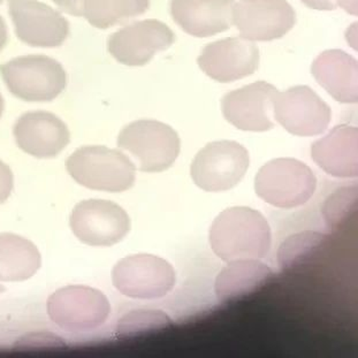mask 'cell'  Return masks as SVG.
I'll use <instances>...</instances> for the list:
<instances>
[{"label": "cell", "instance_id": "29", "mask_svg": "<svg viewBox=\"0 0 358 358\" xmlns=\"http://www.w3.org/2000/svg\"><path fill=\"white\" fill-rule=\"evenodd\" d=\"M336 6L342 7L347 13L356 15L357 14V0H334Z\"/></svg>", "mask_w": 358, "mask_h": 358}, {"label": "cell", "instance_id": "14", "mask_svg": "<svg viewBox=\"0 0 358 358\" xmlns=\"http://www.w3.org/2000/svg\"><path fill=\"white\" fill-rule=\"evenodd\" d=\"M197 62L208 78L228 83L252 76L257 71L259 51L252 41L229 37L208 44Z\"/></svg>", "mask_w": 358, "mask_h": 358}, {"label": "cell", "instance_id": "12", "mask_svg": "<svg viewBox=\"0 0 358 358\" xmlns=\"http://www.w3.org/2000/svg\"><path fill=\"white\" fill-rule=\"evenodd\" d=\"M295 22L296 14L287 0H238L233 10L235 27L252 42L282 38Z\"/></svg>", "mask_w": 358, "mask_h": 358}, {"label": "cell", "instance_id": "15", "mask_svg": "<svg viewBox=\"0 0 358 358\" xmlns=\"http://www.w3.org/2000/svg\"><path fill=\"white\" fill-rule=\"evenodd\" d=\"M278 89L267 82H255L228 92L222 98V113L240 131H266L274 127L273 101Z\"/></svg>", "mask_w": 358, "mask_h": 358}, {"label": "cell", "instance_id": "31", "mask_svg": "<svg viewBox=\"0 0 358 358\" xmlns=\"http://www.w3.org/2000/svg\"><path fill=\"white\" fill-rule=\"evenodd\" d=\"M3 110H5V101H3V94H0V117L3 115Z\"/></svg>", "mask_w": 358, "mask_h": 358}, {"label": "cell", "instance_id": "27", "mask_svg": "<svg viewBox=\"0 0 358 358\" xmlns=\"http://www.w3.org/2000/svg\"><path fill=\"white\" fill-rule=\"evenodd\" d=\"M52 1L62 12H65L72 17H82L85 0H52Z\"/></svg>", "mask_w": 358, "mask_h": 358}, {"label": "cell", "instance_id": "22", "mask_svg": "<svg viewBox=\"0 0 358 358\" xmlns=\"http://www.w3.org/2000/svg\"><path fill=\"white\" fill-rule=\"evenodd\" d=\"M150 7V0H85L82 17L98 29L140 17Z\"/></svg>", "mask_w": 358, "mask_h": 358}, {"label": "cell", "instance_id": "21", "mask_svg": "<svg viewBox=\"0 0 358 358\" xmlns=\"http://www.w3.org/2000/svg\"><path fill=\"white\" fill-rule=\"evenodd\" d=\"M41 264V254L33 242L19 235L0 234V281L28 280Z\"/></svg>", "mask_w": 358, "mask_h": 358}, {"label": "cell", "instance_id": "28", "mask_svg": "<svg viewBox=\"0 0 358 358\" xmlns=\"http://www.w3.org/2000/svg\"><path fill=\"white\" fill-rule=\"evenodd\" d=\"M301 1L311 10H334L338 8L334 0H301Z\"/></svg>", "mask_w": 358, "mask_h": 358}, {"label": "cell", "instance_id": "11", "mask_svg": "<svg viewBox=\"0 0 358 358\" xmlns=\"http://www.w3.org/2000/svg\"><path fill=\"white\" fill-rule=\"evenodd\" d=\"M273 117L288 133L316 136L329 127L332 111L310 87L296 85L275 94Z\"/></svg>", "mask_w": 358, "mask_h": 358}, {"label": "cell", "instance_id": "1", "mask_svg": "<svg viewBox=\"0 0 358 358\" xmlns=\"http://www.w3.org/2000/svg\"><path fill=\"white\" fill-rule=\"evenodd\" d=\"M208 240L215 254L229 263L264 257L270 250L272 234L261 212L234 206L226 208L215 219Z\"/></svg>", "mask_w": 358, "mask_h": 358}, {"label": "cell", "instance_id": "10", "mask_svg": "<svg viewBox=\"0 0 358 358\" xmlns=\"http://www.w3.org/2000/svg\"><path fill=\"white\" fill-rule=\"evenodd\" d=\"M69 224L80 241L94 247L115 245L131 231L127 212L105 199H88L78 203L73 210Z\"/></svg>", "mask_w": 358, "mask_h": 358}, {"label": "cell", "instance_id": "7", "mask_svg": "<svg viewBox=\"0 0 358 358\" xmlns=\"http://www.w3.org/2000/svg\"><path fill=\"white\" fill-rule=\"evenodd\" d=\"M112 281L124 296L155 300L166 296L174 288L176 271L169 262L155 255H131L114 266Z\"/></svg>", "mask_w": 358, "mask_h": 358}, {"label": "cell", "instance_id": "6", "mask_svg": "<svg viewBox=\"0 0 358 358\" xmlns=\"http://www.w3.org/2000/svg\"><path fill=\"white\" fill-rule=\"evenodd\" d=\"M249 165L250 157L242 144L215 141L196 155L190 174L196 186L206 192H226L241 182Z\"/></svg>", "mask_w": 358, "mask_h": 358}, {"label": "cell", "instance_id": "4", "mask_svg": "<svg viewBox=\"0 0 358 358\" xmlns=\"http://www.w3.org/2000/svg\"><path fill=\"white\" fill-rule=\"evenodd\" d=\"M317 179L306 164L293 158H277L262 167L255 190L270 206L281 208L303 206L313 197Z\"/></svg>", "mask_w": 358, "mask_h": 358}, {"label": "cell", "instance_id": "32", "mask_svg": "<svg viewBox=\"0 0 358 358\" xmlns=\"http://www.w3.org/2000/svg\"><path fill=\"white\" fill-rule=\"evenodd\" d=\"M3 290H5V288H3V287L1 286V285H0V295H1V294L3 293Z\"/></svg>", "mask_w": 358, "mask_h": 358}, {"label": "cell", "instance_id": "5", "mask_svg": "<svg viewBox=\"0 0 358 358\" xmlns=\"http://www.w3.org/2000/svg\"><path fill=\"white\" fill-rule=\"evenodd\" d=\"M117 147L129 151L143 172H163L179 156L180 137L169 124L156 120L134 121L121 131Z\"/></svg>", "mask_w": 358, "mask_h": 358}, {"label": "cell", "instance_id": "9", "mask_svg": "<svg viewBox=\"0 0 358 358\" xmlns=\"http://www.w3.org/2000/svg\"><path fill=\"white\" fill-rule=\"evenodd\" d=\"M8 13L17 39L27 45L53 49L69 38V20L42 1L8 0Z\"/></svg>", "mask_w": 358, "mask_h": 358}, {"label": "cell", "instance_id": "16", "mask_svg": "<svg viewBox=\"0 0 358 358\" xmlns=\"http://www.w3.org/2000/svg\"><path fill=\"white\" fill-rule=\"evenodd\" d=\"M17 147L37 158H53L71 141L69 127L56 114L45 111L24 113L13 128Z\"/></svg>", "mask_w": 358, "mask_h": 358}, {"label": "cell", "instance_id": "13", "mask_svg": "<svg viewBox=\"0 0 358 358\" xmlns=\"http://www.w3.org/2000/svg\"><path fill=\"white\" fill-rule=\"evenodd\" d=\"M170 27L158 20H143L117 30L108 41V53L122 65L144 66L156 53L174 43Z\"/></svg>", "mask_w": 358, "mask_h": 358}, {"label": "cell", "instance_id": "23", "mask_svg": "<svg viewBox=\"0 0 358 358\" xmlns=\"http://www.w3.org/2000/svg\"><path fill=\"white\" fill-rule=\"evenodd\" d=\"M326 238L325 235L316 231H306L287 238L278 252L281 268L292 270L313 261V258L320 254Z\"/></svg>", "mask_w": 358, "mask_h": 358}, {"label": "cell", "instance_id": "33", "mask_svg": "<svg viewBox=\"0 0 358 358\" xmlns=\"http://www.w3.org/2000/svg\"><path fill=\"white\" fill-rule=\"evenodd\" d=\"M3 3V0H0V5Z\"/></svg>", "mask_w": 358, "mask_h": 358}, {"label": "cell", "instance_id": "20", "mask_svg": "<svg viewBox=\"0 0 358 358\" xmlns=\"http://www.w3.org/2000/svg\"><path fill=\"white\" fill-rule=\"evenodd\" d=\"M270 267L257 259L229 262L215 280V294L222 302L245 300L273 280Z\"/></svg>", "mask_w": 358, "mask_h": 358}, {"label": "cell", "instance_id": "30", "mask_svg": "<svg viewBox=\"0 0 358 358\" xmlns=\"http://www.w3.org/2000/svg\"><path fill=\"white\" fill-rule=\"evenodd\" d=\"M8 41V30L5 20L0 15V51H3Z\"/></svg>", "mask_w": 358, "mask_h": 358}, {"label": "cell", "instance_id": "3", "mask_svg": "<svg viewBox=\"0 0 358 358\" xmlns=\"http://www.w3.org/2000/svg\"><path fill=\"white\" fill-rule=\"evenodd\" d=\"M67 171L81 186L101 192H126L136 179V167L124 152L99 145L76 150L67 160Z\"/></svg>", "mask_w": 358, "mask_h": 358}, {"label": "cell", "instance_id": "19", "mask_svg": "<svg viewBox=\"0 0 358 358\" xmlns=\"http://www.w3.org/2000/svg\"><path fill=\"white\" fill-rule=\"evenodd\" d=\"M311 73L320 87L343 104L358 99V65L354 57L341 50H327L313 62Z\"/></svg>", "mask_w": 358, "mask_h": 358}, {"label": "cell", "instance_id": "24", "mask_svg": "<svg viewBox=\"0 0 358 358\" xmlns=\"http://www.w3.org/2000/svg\"><path fill=\"white\" fill-rule=\"evenodd\" d=\"M172 326V320L160 310H135L119 322L117 333L122 339H134L164 332Z\"/></svg>", "mask_w": 358, "mask_h": 358}, {"label": "cell", "instance_id": "17", "mask_svg": "<svg viewBox=\"0 0 358 358\" xmlns=\"http://www.w3.org/2000/svg\"><path fill=\"white\" fill-rule=\"evenodd\" d=\"M234 5V0H172L171 14L185 33L203 38L231 28Z\"/></svg>", "mask_w": 358, "mask_h": 358}, {"label": "cell", "instance_id": "2", "mask_svg": "<svg viewBox=\"0 0 358 358\" xmlns=\"http://www.w3.org/2000/svg\"><path fill=\"white\" fill-rule=\"evenodd\" d=\"M0 76L10 94L30 103L53 101L67 87L64 66L44 55L17 57L3 62Z\"/></svg>", "mask_w": 358, "mask_h": 358}, {"label": "cell", "instance_id": "25", "mask_svg": "<svg viewBox=\"0 0 358 358\" xmlns=\"http://www.w3.org/2000/svg\"><path fill=\"white\" fill-rule=\"evenodd\" d=\"M357 206V188L347 187L339 189L329 196L322 208V215L326 222L332 227H339L355 213Z\"/></svg>", "mask_w": 358, "mask_h": 358}, {"label": "cell", "instance_id": "8", "mask_svg": "<svg viewBox=\"0 0 358 358\" xmlns=\"http://www.w3.org/2000/svg\"><path fill=\"white\" fill-rule=\"evenodd\" d=\"M48 313L60 329L87 332L98 329L108 320L111 306L99 290L87 286H69L51 295Z\"/></svg>", "mask_w": 358, "mask_h": 358}, {"label": "cell", "instance_id": "18", "mask_svg": "<svg viewBox=\"0 0 358 358\" xmlns=\"http://www.w3.org/2000/svg\"><path fill=\"white\" fill-rule=\"evenodd\" d=\"M317 165L336 178H356L358 174V131L349 124L333 128L311 147Z\"/></svg>", "mask_w": 358, "mask_h": 358}, {"label": "cell", "instance_id": "26", "mask_svg": "<svg viewBox=\"0 0 358 358\" xmlns=\"http://www.w3.org/2000/svg\"><path fill=\"white\" fill-rule=\"evenodd\" d=\"M13 185V173L6 164L0 160V204L10 197Z\"/></svg>", "mask_w": 358, "mask_h": 358}]
</instances>
